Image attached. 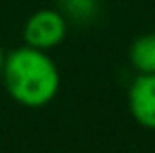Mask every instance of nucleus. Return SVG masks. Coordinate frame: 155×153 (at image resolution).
Masks as SVG:
<instances>
[{
  "instance_id": "obj_1",
  "label": "nucleus",
  "mask_w": 155,
  "mask_h": 153,
  "mask_svg": "<svg viewBox=\"0 0 155 153\" xmlns=\"http://www.w3.org/2000/svg\"><path fill=\"white\" fill-rule=\"evenodd\" d=\"M0 80L8 97L29 109L46 107L61 88V74L52 57L27 44L6 52Z\"/></svg>"
},
{
  "instance_id": "obj_2",
  "label": "nucleus",
  "mask_w": 155,
  "mask_h": 153,
  "mask_svg": "<svg viewBox=\"0 0 155 153\" xmlns=\"http://www.w3.org/2000/svg\"><path fill=\"white\" fill-rule=\"evenodd\" d=\"M67 27H69V19L65 13L57 8H40L27 17L23 25V40L27 46L48 52L65 40Z\"/></svg>"
},
{
  "instance_id": "obj_3",
  "label": "nucleus",
  "mask_w": 155,
  "mask_h": 153,
  "mask_svg": "<svg viewBox=\"0 0 155 153\" xmlns=\"http://www.w3.org/2000/svg\"><path fill=\"white\" fill-rule=\"evenodd\" d=\"M128 109L138 126L155 130V74H138L128 88Z\"/></svg>"
},
{
  "instance_id": "obj_4",
  "label": "nucleus",
  "mask_w": 155,
  "mask_h": 153,
  "mask_svg": "<svg viewBox=\"0 0 155 153\" xmlns=\"http://www.w3.org/2000/svg\"><path fill=\"white\" fill-rule=\"evenodd\" d=\"M130 65L136 74H155V34H143L128 48Z\"/></svg>"
},
{
  "instance_id": "obj_5",
  "label": "nucleus",
  "mask_w": 155,
  "mask_h": 153,
  "mask_svg": "<svg viewBox=\"0 0 155 153\" xmlns=\"http://www.w3.org/2000/svg\"><path fill=\"white\" fill-rule=\"evenodd\" d=\"M63 2H65L69 15L74 19H80V21L90 19L92 13L97 11V0H63Z\"/></svg>"
},
{
  "instance_id": "obj_6",
  "label": "nucleus",
  "mask_w": 155,
  "mask_h": 153,
  "mask_svg": "<svg viewBox=\"0 0 155 153\" xmlns=\"http://www.w3.org/2000/svg\"><path fill=\"white\" fill-rule=\"evenodd\" d=\"M4 57H6V52L2 51V46H0V76H2V67H4Z\"/></svg>"
},
{
  "instance_id": "obj_7",
  "label": "nucleus",
  "mask_w": 155,
  "mask_h": 153,
  "mask_svg": "<svg viewBox=\"0 0 155 153\" xmlns=\"http://www.w3.org/2000/svg\"><path fill=\"white\" fill-rule=\"evenodd\" d=\"M61 2H63V0H61Z\"/></svg>"
}]
</instances>
